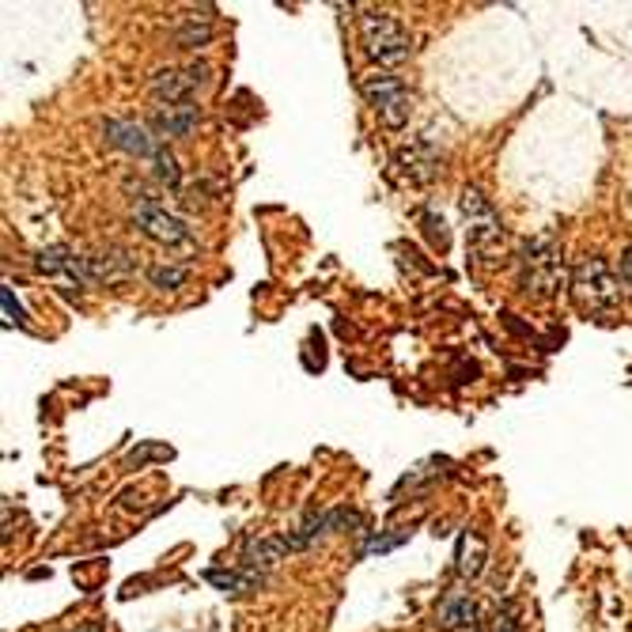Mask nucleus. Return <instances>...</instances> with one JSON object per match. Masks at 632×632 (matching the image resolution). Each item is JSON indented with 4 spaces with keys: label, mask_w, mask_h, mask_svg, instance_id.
<instances>
[{
    "label": "nucleus",
    "mask_w": 632,
    "mask_h": 632,
    "mask_svg": "<svg viewBox=\"0 0 632 632\" xmlns=\"http://www.w3.org/2000/svg\"><path fill=\"white\" fill-rule=\"evenodd\" d=\"M201 126V106L198 103H171V106H156L148 129L156 133V140H182Z\"/></svg>",
    "instance_id": "nucleus-10"
},
{
    "label": "nucleus",
    "mask_w": 632,
    "mask_h": 632,
    "mask_svg": "<svg viewBox=\"0 0 632 632\" xmlns=\"http://www.w3.org/2000/svg\"><path fill=\"white\" fill-rule=\"evenodd\" d=\"M34 270L42 273V277H69L76 281L80 288H87L92 281V265H87V254H76L73 246H42L39 254H34Z\"/></svg>",
    "instance_id": "nucleus-9"
},
{
    "label": "nucleus",
    "mask_w": 632,
    "mask_h": 632,
    "mask_svg": "<svg viewBox=\"0 0 632 632\" xmlns=\"http://www.w3.org/2000/svg\"><path fill=\"white\" fill-rule=\"evenodd\" d=\"M462 212H466V243L470 254L477 262H493L504 246V224H501V212L493 209V201L477 190V186H466L462 190Z\"/></svg>",
    "instance_id": "nucleus-3"
},
{
    "label": "nucleus",
    "mask_w": 632,
    "mask_h": 632,
    "mask_svg": "<svg viewBox=\"0 0 632 632\" xmlns=\"http://www.w3.org/2000/svg\"><path fill=\"white\" fill-rule=\"evenodd\" d=\"M421 224H424V235L432 239V246H435V251H447L451 235H447V224H443V217H435L432 209H424Z\"/></svg>",
    "instance_id": "nucleus-20"
},
{
    "label": "nucleus",
    "mask_w": 632,
    "mask_h": 632,
    "mask_svg": "<svg viewBox=\"0 0 632 632\" xmlns=\"http://www.w3.org/2000/svg\"><path fill=\"white\" fill-rule=\"evenodd\" d=\"M621 284H625V288L632 292V246L621 251Z\"/></svg>",
    "instance_id": "nucleus-23"
},
{
    "label": "nucleus",
    "mask_w": 632,
    "mask_h": 632,
    "mask_svg": "<svg viewBox=\"0 0 632 632\" xmlns=\"http://www.w3.org/2000/svg\"><path fill=\"white\" fill-rule=\"evenodd\" d=\"M360 92H364V99L371 103V110L379 114L382 126H390V129H402L409 122V114H413V95H409L405 80L387 73V69H376V73L364 76Z\"/></svg>",
    "instance_id": "nucleus-5"
},
{
    "label": "nucleus",
    "mask_w": 632,
    "mask_h": 632,
    "mask_svg": "<svg viewBox=\"0 0 632 632\" xmlns=\"http://www.w3.org/2000/svg\"><path fill=\"white\" fill-rule=\"evenodd\" d=\"M0 304H4V323L8 326H23V307L15 304V296H12V288H0Z\"/></svg>",
    "instance_id": "nucleus-22"
},
{
    "label": "nucleus",
    "mask_w": 632,
    "mask_h": 632,
    "mask_svg": "<svg viewBox=\"0 0 632 632\" xmlns=\"http://www.w3.org/2000/svg\"><path fill=\"white\" fill-rule=\"evenodd\" d=\"M103 137L106 145H114L118 152L133 159H152L164 140H156V133L133 118H103Z\"/></svg>",
    "instance_id": "nucleus-8"
},
{
    "label": "nucleus",
    "mask_w": 632,
    "mask_h": 632,
    "mask_svg": "<svg viewBox=\"0 0 632 632\" xmlns=\"http://www.w3.org/2000/svg\"><path fill=\"white\" fill-rule=\"evenodd\" d=\"M145 277L152 281V288H159V292H175V288H182V284L190 281V270H186V265L159 262V265H148Z\"/></svg>",
    "instance_id": "nucleus-19"
},
{
    "label": "nucleus",
    "mask_w": 632,
    "mask_h": 632,
    "mask_svg": "<svg viewBox=\"0 0 632 632\" xmlns=\"http://www.w3.org/2000/svg\"><path fill=\"white\" fill-rule=\"evenodd\" d=\"M212 84V65L209 61H190V65H167L156 69L148 76V95L159 106H171V103H193V95L204 92Z\"/></svg>",
    "instance_id": "nucleus-6"
},
{
    "label": "nucleus",
    "mask_w": 632,
    "mask_h": 632,
    "mask_svg": "<svg viewBox=\"0 0 632 632\" xmlns=\"http://www.w3.org/2000/svg\"><path fill=\"white\" fill-rule=\"evenodd\" d=\"M284 554H288V541H284V534H281V538H251V541H246V549H243V568H254V572L265 576Z\"/></svg>",
    "instance_id": "nucleus-16"
},
{
    "label": "nucleus",
    "mask_w": 632,
    "mask_h": 632,
    "mask_svg": "<svg viewBox=\"0 0 632 632\" xmlns=\"http://www.w3.org/2000/svg\"><path fill=\"white\" fill-rule=\"evenodd\" d=\"M133 224L145 231L152 243L159 246H193V228L186 220H178L175 212H167V204H159L152 193L133 198Z\"/></svg>",
    "instance_id": "nucleus-7"
},
{
    "label": "nucleus",
    "mask_w": 632,
    "mask_h": 632,
    "mask_svg": "<svg viewBox=\"0 0 632 632\" xmlns=\"http://www.w3.org/2000/svg\"><path fill=\"white\" fill-rule=\"evenodd\" d=\"M204 580L220 587L224 594H246V591H257V587L265 583V576L254 572V568H209Z\"/></svg>",
    "instance_id": "nucleus-15"
},
{
    "label": "nucleus",
    "mask_w": 632,
    "mask_h": 632,
    "mask_svg": "<svg viewBox=\"0 0 632 632\" xmlns=\"http://www.w3.org/2000/svg\"><path fill=\"white\" fill-rule=\"evenodd\" d=\"M405 538H409L405 530H398V534H376V538H371L368 546L360 549V557H371V554H390V549H398Z\"/></svg>",
    "instance_id": "nucleus-21"
},
{
    "label": "nucleus",
    "mask_w": 632,
    "mask_h": 632,
    "mask_svg": "<svg viewBox=\"0 0 632 632\" xmlns=\"http://www.w3.org/2000/svg\"><path fill=\"white\" fill-rule=\"evenodd\" d=\"M485 557H488V546L485 538L474 530H462L459 538V554H455V568L462 580H477L481 572H485Z\"/></svg>",
    "instance_id": "nucleus-14"
},
{
    "label": "nucleus",
    "mask_w": 632,
    "mask_h": 632,
    "mask_svg": "<svg viewBox=\"0 0 632 632\" xmlns=\"http://www.w3.org/2000/svg\"><path fill=\"white\" fill-rule=\"evenodd\" d=\"M435 625L440 629H477V607L470 594H447V599L440 602V613H435Z\"/></svg>",
    "instance_id": "nucleus-13"
},
{
    "label": "nucleus",
    "mask_w": 632,
    "mask_h": 632,
    "mask_svg": "<svg viewBox=\"0 0 632 632\" xmlns=\"http://www.w3.org/2000/svg\"><path fill=\"white\" fill-rule=\"evenodd\" d=\"M175 42L182 50H201V46H209L212 42V23L204 20L198 23V15H182V23L175 27Z\"/></svg>",
    "instance_id": "nucleus-17"
},
{
    "label": "nucleus",
    "mask_w": 632,
    "mask_h": 632,
    "mask_svg": "<svg viewBox=\"0 0 632 632\" xmlns=\"http://www.w3.org/2000/svg\"><path fill=\"white\" fill-rule=\"evenodd\" d=\"M474 632H481V629H474Z\"/></svg>",
    "instance_id": "nucleus-25"
},
{
    "label": "nucleus",
    "mask_w": 632,
    "mask_h": 632,
    "mask_svg": "<svg viewBox=\"0 0 632 632\" xmlns=\"http://www.w3.org/2000/svg\"><path fill=\"white\" fill-rule=\"evenodd\" d=\"M360 39L368 57L382 69L402 65V61H409V53H413V39H409L405 23L394 12H382V8H368L360 15Z\"/></svg>",
    "instance_id": "nucleus-2"
},
{
    "label": "nucleus",
    "mask_w": 632,
    "mask_h": 632,
    "mask_svg": "<svg viewBox=\"0 0 632 632\" xmlns=\"http://www.w3.org/2000/svg\"><path fill=\"white\" fill-rule=\"evenodd\" d=\"M148 164H152V175H156L159 186H167V190H182V167H178L171 148L159 145V152L148 159Z\"/></svg>",
    "instance_id": "nucleus-18"
},
{
    "label": "nucleus",
    "mask_w": 632,
    "mask_h": 632,
    "mask_svg": "<svg viewBox=\"0 0 632 632\" xmlns=\"http://www.w3.org/2000/svg\"><path fill=\"white\" fill-rule=\"evenodd\" d=\"M394 164L413 186H429L440 175V152L432 148V140H413L409 148H398Z\"/></svg>",
    "instance_id": "nucleus-12"
},
{
    "label": "nucleus",
    "mask_w": 632,
    "mask_h": 632,
    "mask_svg": "<svg viewBox=\"0 0 632 632\" xmlns=\"http://www.w3.org/2000/svg\"><path fill=\"white\" fill-rule=\"evenodd\" d=\"M572 292L591 315H610L621 304V273H613L607 257H583L572 273Z\"/></svg>",
    "instance_id": "nucleus-4"
},
{
    "label": "nucleus",
    "mask_w": 632,
    "mask_h": 632,
    "mask_svg": "<svg viewBox=\"0 0 632 632\" xmlns=\"http://www.w3.org/2000/svg\"><path fill=\"white\" fill-rule=\"evenodd\" d=\"M87 265H92L95 284H122V281H133L140 273L137 254L126 251V246H106V251H99V254H87Z\"/></svg>",
    "instance_id": "nucleus-11"
},
{
    "label": "nucleus",
    "mask_w": 632,
    "mask_h": 632,
    "mask_svg": "<svg viewBox=\"0 0 632 632\" xmlns=\"http://www.w3.org/2000/svg\"><path fill=\"white\" fill-rule=\"evenodd\" d=\"M519 288L530 299H554L565 288V257L554 235L530 239L519 251Z\"/></svg>",
    "instance_id": "nucleus-1"
},
{
    "label": "nucleus",
    "mask_w": 632,
    "mask_h": 632,
    "mask_svg": "<svg viewBox=\"0 0 632 632\" xmlns=\"http://www.w3.org/2000/svg\"><path fill=\"white\" fill-rule=\"evenodd\" d=\"M69 632H106L103 621H92V625H80V629H69Z\"/></svg>",
    "instance_id": "nucleus-24"
}]
</instances>
